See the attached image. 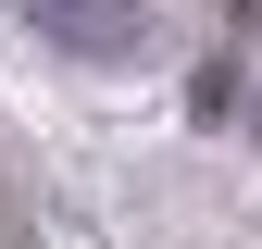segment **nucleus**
<instances>
[{"label": "nucleus", "mask_w": 262, "mask_h": 249, "mask_svg": "<svg viewBox=\"0 0 262 249\" xmlns=\"http://www.w3.org/2000/svg\"><path fill=\"white\" fill-rule=\"evenodd\" d=\"M0 249H25V200H13V187H0Z\"/></svg>", "instance_id": "obj_2"}, {"label": "nucleus", "mask_w": 262, "mask_h": 249, "mask_svg": "<svg viewBox=\"0 0 262 249\" xmlns=\"http://www.w3.org/2000/svg\"><path fill=\"white\" fill-rule=\"evenodd\" d=\"M13 13H25V25H50L62 50H100V62L150 38V0H13Z\"/></svg>", "instance_id": "obj_1"}]
</instances>
